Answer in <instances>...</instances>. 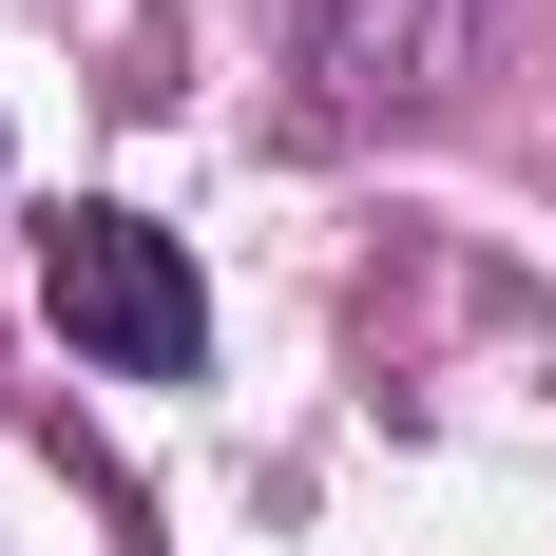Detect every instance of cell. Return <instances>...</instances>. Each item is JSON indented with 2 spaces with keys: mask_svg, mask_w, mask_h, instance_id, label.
<instances>
[{
  "mask_svg": "<svg viewBox=\"0 0 556 556\" xmlns=\"http://www.w3.org/2000/svg\"><path fill=\"white\" fill-rule=\"evenodd\" d=\"M39 307L77 365H115V384H192L212 365V288H192V250H173L154 212H58L39 230Z\"/></svg>",
  "mask_w": 556,
  "mask_h": 556,
  "instance_id": "cell-1",
  "label": "cell"
}]
</instances>
